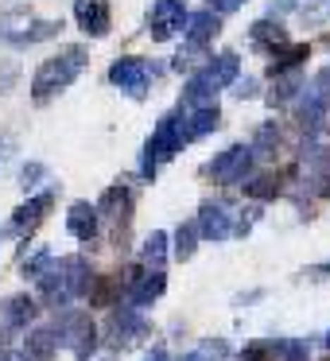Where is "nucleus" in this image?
I'll return each mask as SVG.
<instances>
[{
	"mask_svg": "<svg viewBox=\"0 0 330 361\" xmlns=\"http://www.w3.org/2000/svg\"><path fill=\"white\" fill-rule=\"evenodd\" d=\"M55 334H59V342H66L78 357H90L94 345H97V326H94V319H90L86 311L63 314V326H59Z\"/></svg>",
	"mask_w": 330,
	"mask_h": 361,
	"instance_id": "nucleus-6",
	"label": "nucleus"
},
{
	"mask_svg": "<svg viewBox=\"0 0 330 361\" xmlns=\"http://www.w3.org/2000/svg\"><path fill=\"white\" fill-rule=\"evenodd\" d=\"M249 39L257 51H264V55H276V51L283 47V39H288V32H283V24H272V20H257V24L249 27Z\"/></svg>",
	"mask_w": 330,
	"mask_h": 361,
	"instance_id": "nucleus-15",
	"label": "nucleus"
},
{
	"mask_svg": "<svg viewBox=\"0 0 330 361\" xmlns=\"http://www.w3.org/2000/svg\"><path fill=\"white\" fill-rule=\"evenodd\" d=\"M319 183H311V190L314 195H322V198H330V175H314Z\"/></svg>",
	"mask_w": 330,
	"mask_h": 361,
	"instance_id": "nucleus-33",
	"label": "nucleus"
},
{
	"mask_svg": "<svg viewBox=\"0 0 330 361\" xmlns=\"http://www.w3.org/2000/svg\"><path fill=\"white\" fill-rule=\"evenodd\" d=\"M117 295H121V276H94L86 288L90 307H109L117 303Z\"/></svg>",
	"mask_w": 330,
	"mask_h": 361,
	"instance_id": "nucleus-20",
	"label": "nucleus"
},
{
	"mask_svg": "<svg viewBox=\"0 0 330 361\" xmlns=\"http://www.w3.org/2000/svg\"><path fill=\"white\" fill-rule=\"evenodd\" d=\"M43 175H47V167H43V164H28L24 171H20V187H24V190H32L35 183L43 179Z\"/></svg>",
	"mask_w": 330,
	"mask_h": 361,
	"instance_id": "nucleus-28",
	"label": "nucleus"
},
{
	"mask_svg": "<svg viewBox=\"0 0 330 361\" xmlns=\"http://www.w3.org/2000/svg\"><path fill=\"white\" fill-rule=\"evenodd\" d=\"M221 32L218 16H214L210 8L206 12H195V16H187V27H183V39H187V51H206L214 43V35Z\"/></svg>",
	"mask_w": 330,
	"mask_h": 361,
	"instance_id": "nucleus-10",
	"label": "nucleus"
},
{
	"mask_svg": "<svg viewBox=\"0 0 330 361\" xmlns=\"http://www.w3.org/2000/svg\"><path fill=\"white\" fill-rule=\"evenodd\" d=\"M252 164H257V152L249 148V144H233V148L218 152V156L206 164V175H210L214 183H237V179H249Z\"/></svg>",
	"mask_w": 330,
	"mask_h": 361,
	"instance_id": "nucleus-4",
	"label": "nucleus"
},
{
	"mask_svg": "<svg viewBox=\"0 0 330 361\" xmlns=\"http://www.w3.org/2000/svg\"><path fill=\"white\" fill-rule=\"evenodd\" d=\"M82 66H86V47H66L63 55H51L32 78V102L47 105L51 97H59L82 74Z\"/></svg>",
	"mask_w": 330,
	"mask_h": 361,
	"instance_id": "nucleus-1",
	"label": "nucleus"
},
{
	"mask_svg": "<svg viewBox=\"0 0 330 361\" xmlns=\"http://www.w3.org/2000/svg\"><path fill=\"white\" fill-rule=\"evenodd\" d=\"M55 350H59V334L51 326H39V330H32V334H28L24 357L28 361H51V357H55Z\"/></svg>",
	"mask_w": 330,
	"mask_h": 361,
	"instance_id": "nucleus-18",
	"label": "nucleus"
},
{
	"mask_svg": "<svg viewBox=\"0 0 330 361\" xmlns=\"http://www.w3.org/2000/svg\"><path fill=\"white\" fill-rule=\"evenodd\" d=\"M198 237H206V241H226L229 233H233V226H229V210L218 202H202V210H198Z\"/></svg>",
	"mask_w": 330,
	"mask_h": 361,
	"instance_id": "nucleus-11",
	"label": "nucleus"
},
{
	"mask_svg": "<svg viewBox=\"0 0 330 361\" xmlns=\"http://www.w3.org/2000/svg\"><path fill=\"white\" fill-rule=\"evenodd\" d=\"M164 288H167V276H164V268H152V272H140L133 283H128V307H148L152 299H159L164 295Z\"/></svg>",
	"mask_w": 330,
	"mask_h": 361,
	"instance_id": "nucleus-12",
	"label": "nucleus"
},
{
	"mask_svg": "<svg viewBox=\"0 0 330 361\" xmlns=\"http://www.w3.org/2000/svg\"><path fill=\"white\" fill-rule=\"evenodd\" d=\"M283 190V179L280 175H257V179L245 183V198H257V202H268Z\"/></svg>",
	"mask_w": 330,
	"mask_h": 361,
	"instance_id": "nucleus-23",
	"label": "nucleus"
},
{
	"mask_svg": "<svg viewBox=\"0 0 330 361\" xmlns=\"http://www.w3.org/2000/svg\"><path fill=\"white\" fill-rule=\"evenodd\" d=\"M51 206H55V190H43L39 198H28V202L12 214V226L8 229H12V233H20V237H32L35 226L51 214Z\"/></svg>",
	"mask_w": 330,
	"mask_h": 361,
	"instance_id": "nucleus-9",
	"label": "nucleus"
},
{
	"mask_svg": "<svg viewBox=\"0 0 330 361\" xmlns=\"http://www.w3.org/2000/svg\"><path fill=\"white\" fill-rule=\"evenodd\" d=\"M109 330H113V338H109L113 345H128L133 338H140L148 326H144V322L136 319V311H128V307H125V311H113V319H109Z\"/></svg>",
	"mask_w": 330,
	"mask_h": 361,
	"instance_id": "nucleus-17",
	"label": "nucleus"
},
{
	"mask_svg": "<svg viewBox=\"0 0 330 361\" xmlns=\"http://www.w3.org/2000/svg\"><path fill=\"white\" fill-rule=\"evenodd\" d=\"M187 4L183 0H156L148 12V35L156 43H167L171 35H179L183 27H187Z\"/></svg>",
	"mask_w": 330,
	"mask_h": 361,
	"instance_id": "nucleus-5",
	"label": "nucleus"
},
{
	"mask_svg": "<svg viewBox=\"0 0 330 361\" xmlns=\"http://www.w3.org/2000/svg\"><path fill=\"white\" fill-rule=\"evenodd\" d=\"M307 55H311V47H307V43H299V47H288L280 59H272L268 74H272V78H283V74H291L295 66H303V63H307Z\"/></svg>",
	"mask_w": 330,
	"mask_h": 361,
	"instance_id": "nucleus-22",
	"label": "nucleus"
},
{
	"mask_svg": "<svg viewBox=\"0 0 330 361\" xmlns=\"http://www.w3.org/2000/svg\"><path fill=\"white\" fill-rule=\"evenodd\" d=\"M74 20L90 39H105L113 27V12L109 0H74Z\"/></svg>",
	"mask_w": 330,
	"mask_h": 361,
	"instance_id": "nucleus-8",
	"label": "nucleus"
},
{
	"mask_svg": "<svg viewBox=\"0 0 330 361\" xmlns=\"http://www.w3.org/2000/svg\"><path fill=\"white\" fill-rule=\"evenodd\" d=\"M16 156V140L12 136H0V171H4V164Z\"/></svg>",
	"mask_w": 330,
	"mask_h": 361,
	"instance_id": "nucleus-31",
	"label": "nucleus"
},
{
	"mask_svg": "<svg viewBox=\"0 0 330 361\" xmlns=\"http://www.w3.org/2000/svg\"><path fill=\"white\" fill-rule=\"evenodd\" d=\"M214 97H218V86L198 71L195 78L187 82V90H183V105H179V109H206V105H214Z\"/></svg>",
	"mask_w": 330,
	"mask_h": 361,
	"instance_id": "nucleus-16",
	"label": "nucleus"
},
{
	"mask_svg": "<svg viewBox=\"0 0 330 361\" xmlns=\"http://www.w3.org/2000/svg\"><path fill=\"white\" fill-rule=\"evenodd\" d=\"M4 233H8V229H0V241H4Z\"/></svg>",
	"mask_w": 330,
	"mask_h": 361,
	"instance_id": "nucleus-35",
	"label": "nucleus"
},
{
	"mask_svg": "<svg viewBox=\"0 0 330 361\" xmlns=\"http://www.w3.org/2000/svg\"><path fill=\"white\" fill-rule=\"evenodd\" d=\"M16 78H20V66H16V63H4V66H0V94H8V90L16 86Z\"/></svg>",
	"mask_w": 330,
	"mask_h": 361,
	"instance_id": "nucleus-29",
	"label": "nucleus"
},
{
	"mask_svg": "<svg viewBox=\"0 0 330 361\" xmlns=\"http://www.w3.org/2000/svg\"><path fill=\"white\" fill-rule=\"evenodd\" d=\"M233 94H237V97H241V102H245V97H252V94H257V82H252V78L237 82V90H233Z\"/></svg>",
	"mask_w": 330,
	"mask_h": 361,
	"instance_id": "nucleus-32",
	"label": "nucleus"
},
{
	"mask_svg": "<svg viewBox=\"0 0 330 361\" xmlns=\"http://www.w3.org/2000/svg\"><path fill=\"white\" fill-rule=\"evenodd\" d=\"M164 257H167V233H152L148 241H144V260H148L152 268H164Z\"/></svg>",
	"mask_w": 330,
	"mask_h": 361,
	"instance_id": "nucleus-27",
	"label": "nucleus"
},
{
	"mask_svg": "<svg viewBox=\"0 0 330 361\" xmlns=\"http://www.w3.org/2000/svg\"><path fill=\"white\" fill-rule=\"evenodd\" d=\"M133 202H136L133 187H121L117 183V187H109L94 206L97 214H105V218L113 221V237H117V241H121V229H128V221H133Z\"/></svg>",
	"mask_w": 330,
	"mask_h": 361,
	"instance_id": "nucleus-7",
	"label": "nucleus"
},
{
	"mask_svg": "<svg viewBox=\"0 0 330 361\" xmlns=\"http://www.w3.org/2000/svg\"><path fill=\"white\" fill-rule=\"evenodd\" d=\"M326 105H330V102H322V97L314 94V90H307V94L299 97V105H295L299 128H307V133H311V128H319V125H322V117H326Z\"/></svg>",
	"mask_w": 330,
	"mask_h": 361,
	"instance_id": "nucleus-19",
	"label": "nucleus"
},
{
	"mask_svg": "<svg viewBox=\"0 0 330 361\" xmlns=\"http://www.w3.org/2000/svg\"><path fill=\"white\" fill-rule=\"evenodd\" d=\"M35 314H39V303L32 295H12L4 303V326H28Z\"/></svg>",
	"mask_w": 330,
	"mask_h": 361,
	"instance_id": "nucleus-21",
	"label": "nucleus"
},
{
	"mask_svg": "<svg viewBox=\"0 0 330 361\" xmlns=\"http://www.w3.org/2000/svg\"><path fill=\"white\" fill-rule=\"evenodd\" d=\"M245 0H210V12L214 16H226V12H237Z\"/></svg>",
	"mask_w": 330,
	"mask_h": 361,
	"instance_id": "nucleus-30",
	"label": "nucleus"
},
{
	"mask_svg": "<svg viewBox=\"0 0 330 361\" xmlns=\"http://www.w3.org/2000/svg\"><path fill=\"white\" fill-rule=\"evenodd\" d=\"M237 71H241V59H237V51H221V55H214L210 63L202 66V74L214 82V86H229V82H237Z\"/></svg>",
	"mask_w": 330,
	"mask_h": 361,
	"instance_id": "nucleus-14",
	"label": "nucleus"
},
{
	"mask_svg": "<svg viewBox=\"0 0 330 361\" xmlns=\"http://www.w3.org/2000/svg\"><path fill=\"white\" fill-rule=\"evenodd\" d=\"M303 90H299V78L295 74H283V78H276V90L268 94V105H288L291 97H299Z\"/></svg>",
	"mask_w": 330,
	"mask_h": 361,
	"instance_id": "nucleus-26",
	"label": "nucleus"
},
{
	"mask_svg": "<svg viewBox=\"0 0 330 361\" xmlns=\"http://www.w3.org/2000/svg\"><path fill=\"white\" fill-rule=\"evenodd\" d=\"M66 229L86 245L97 241V210L90 202H74L71 210H66Z\"/></svg>",
	"mask_w": 330,
	"mask_h": 361,
	"instance_id": "nucleus-13",
	"label": "nucleus"
},
{
	"mask_svg": "<svg viewBox=\"0 0 330 361\" xmlns=\"http://www.w3.org/2000/svg\"><path fill=\"white\" fill-rule=\"evenodd\" d=\"M326 345H330V334H326Z\"/></svg>",
	"mask_w": 330,
	"mask_h": 361,
	"instance_id": "nucleus-37",
	"label": "nucleus"
},
{
	"mask_svg": "<svg viewBox=\"0 0 330 361\" xmlns=\"http://www.w3.org/2000/svg\"><path fill=\"white\" fill-rule=\"evenodd\" d=\"M307 276H314V280H319V276H330V260H326V264H314V268H307Z\"/></svg>",
	"mask_w": 330,
	"mask_h": 361,
	"instance_id": "nucleus-34",
	"label": "nucleus"
},
{
	"mask_svg": "<svg viewBox=\"0 0 330 361\" xmlns=\"http://www.w3.org/2000/svg\"><path fill=\"white\" fill-rule=\"evenodd\" d=\"M326 8H330V0H326Z\"/></svg>",
	"mask_w": 330,
	"mask_h": 361,
	"instance_id": "nucleus-38",
	"label": "nucleus"
},
{
	"mask_svg": "<svg viewBox=\"0 0 330 361\" xmlns=\"http://www.w3.org/2000/svg\"><path fill=\"white\" fill-rule=\"evenodd\" d=\"M276 144H280V128H276V121H268V125L257 128V140L249 148L260 152V156H276Z\"/></svg>",
	"mask_w": 330,
	"mask_h": 361,
	"instance_id": "nucleus-25",
	"label": "nucleus"
},
{
	"mask_svg": "<svg viewBox=\"0 0 330 361\" xmlns=\"http://www.w3.org/2000/svg\"><path fill=\"white\" fill-rule=\"evenodd\" d=\"M171 249H175V257H179V260L195 257V249H198V226H195V221H183V226L175 229V245H171Z\"/></svg>",
	"mask_w": 330,
	"mask_h": 361,
	"instance_id": "nucleus-24",
	"label": "nucleus"
},
{
	"mask_svg": "<svg viewBox=\"0 0 330 361\" xmlns=\"http://www.w3.org/2000/svg\"><path fill=\"white\" fill-rule=\"evenodd\" d=\"M187 361H202V357H187Z\"/></svg>",
	"mask_w": 330,
	"mask_h": 361,
	"instance_id": "nucleus-36",
	"label": "nucleus"
},
{
	"mask_svg": "<svg viewBox=\"0 0 330 361\" xmlns=\"http://www.w3.org/2000/svg\"><path fill=\"white\" fill-rule=\"evenodd\" d=\"M63 32V20H35L32 8H8L0 16V43L8 47H32V43L55 39Z\"/></svg>",
	"mask_w": 330,
	"mask_h": 361,
	"instance_id": "nucleus-2",
	"label": "nucleus"
},
{
	"mask_svg": "<svg viewBox=\"0 0 330 361\" xmlns=\"http://www.w3.org/2000/svg\"><path fill=\"white\" fill-rule=\"evenodd\" d=\"M156 78V66L148 63V59H140V55H125V59H117V63L109 66V82L117 90H125L128 97H148V82Z\"/></svg>",
	"mask_w": 330,
	"mask_h": 361,
	"instance_id": "nucleus-3",
	"label": "nucleus"
}]
</instances>
